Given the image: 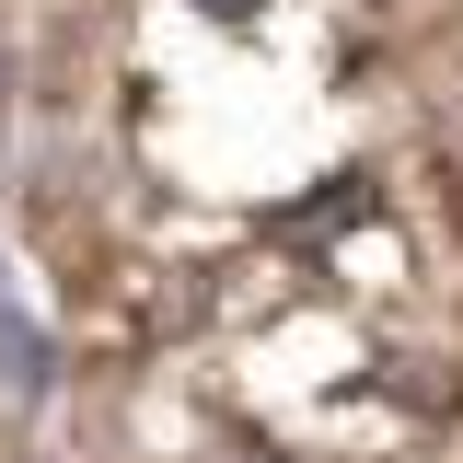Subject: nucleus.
Masks as SVG:
<instances>
[{"label": "nucleus", "instance_id": "2", "mask_svg": "<svg viewBox=\"0 0 463 463\" xmlns=\"http://www.w3.org/2000/svg\"><path fill=\"white\" fill-rule=\"evenodd\" d=\"M440 221H452V243H463V151H452V185H440Z\"/></svg>", "mask_w": 463, "mask_h": 463}, {"label": "nucleus", "instance_id": "1", "mask_svg": "<svg viewBox=\"0 0 463 463\" xmlns=\"http://www.w3.org/2000/svg\"><path fill=\"white\" fill-rule=\"evenodd\" d=\"M174 325H197V289L174 279L163 255L105 243L93 267H70V336H81V359H151Z\"/></svg>", "mask_w": 463, "mask_h": 463}]
</instances>
